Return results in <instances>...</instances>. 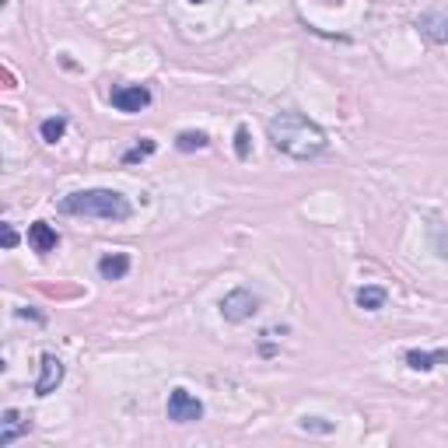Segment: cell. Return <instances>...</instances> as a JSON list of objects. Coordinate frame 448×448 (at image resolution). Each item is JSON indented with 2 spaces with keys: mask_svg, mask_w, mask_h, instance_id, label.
<instances>
[{
  "mask_svg": "<svg viewBox=\"0 0 448 448\" xmlns=\"http://www.w3.org/2000/svg\"><path fill=\"white\" fill-rule=\"evenodd\" d=\"M267 133L277 151H284L287 158H298V162H312V158H319L326 151V133L312 119H305L298 112L273 116L267 123Z\"/></svg>",
  "mask_w": 448,
  "mask_h": 448,
  "instance_id": "1",
  "label": "cell"
},
{
  "mask_svg": "<svg viewBox=\"0 0 448 448\" xmlns=\"http://www.w3.org/2000/svg\"><path fill=\"white\" fill-rule=\"evenodd\" d=\"M63 214H78V217H102V221H126L130 200L116 189H85V193H71L60 200Z\"/></svg>",
  "mask_w": 448,
  "mask_h": 448,
  "instance_id": "2",
  "label": "cell"
},
{
  "mask_svg": "<svg viewBox=\"0 0 448 448\" xmlns=\"http://www.w3.org/2000/svg\"><path fill=\"white\" fill-rule=\"evenodd\" d=\"M260 312V294H253L249 287H235L231 294H224V301H221V315L228 319V322H246V319H253Z\"/></svg>",
  "mask_w": 448,
  "mask_h": 448,
  "instance_id": "3",
  "label": "cell"
},
{
  "mask_svg": "<svg viewBox=\"0 0 448 448\" xmlns=\"http://www.w3.org/2000/svg\"><path fill=\"white\" fill-rule=\"evenodd\" d=\"M203 417V403L193 396V392H186V389H172V396H169V420H176V424H193V420H200Z\"/></svg>",
  "mask_w": 448,
  "mask_h": 448,
  "instance_id": "4",
  "label": "cell"
},
{
  "mask_svg": "<svg viewBox=\"0 0 448 448\" xmlns=\"http://www.w3.org/2000/svg\"><path fill=\"white\" fill-rule=\"evenodd\" d=\"M109 98H112V109H119V112H140L151 105V91L144 85H119V88H112Z\"/></svg>",
  "mask_w": 448,
  "mask_h": 448,
  "instance_id": "5",
  "label": "cell"
},
{
  "mask_svg": "<svg viewBox=\"0 0 448 448\" xmlns=\"http://www.w3.org/2000/svg\"><path fill=\"white\" fill-rule=\"evenodd\" d=\"M417 28L431 39V42H448V4H438L431 11H424L417 18Z\"/></svg>",
  "mask_w": 448,
  "mask_h": 448,
  "instance_id": "6",
  "label": "cell"
},
{
  "mask_svg": "<svg viewBox=\"0 0 448 448\" xmlns=\"http://www.w3.org/2000/svg\"><path fill=\"white\" fill-rule=\"evenodd\" d=\"M60 382H63V361L53 358V354H46V358H42V375H39V382H35V396H49V392H56Z\"/></svg>",
  "mask_w": 448,
  "mask_h": 448,
  "instance_id": "7",
  "label": "cell"
},
{
  "mask_svg": "<svg viewBox=\"0 0 448 448\" xmlns=\"http://www.w3.org/2000/svg\"><path fill=\"white\" fill-rule=\"evenodd\" d=\"M28 431H32V424L21 420L18 410H4V420H0V448H7L14 438H21V435H28Z\"/></svg>",
  "mask_w": 448,
  "mask_h": 448,
  "instance_id": "8",
  "label": "cell"
},
{
  "mask_svg": "<svg viewBox=\"0 0 448 448\" xmlns=\"http://www.w3.org/2000/svg\"><path fill=\"white\" fill-rule=\"evenodd\" d=\"M28 246H32L35 253H53V249L60 246V235H56L46 221H35V224L28 228Z\"/></svg>",
  "mask_w": 448,
  "mask_h": 448,
  "instance_id": "9",
  "label": "cell"
},
{
  "mask_svg": "<svg viewBox=\"0 0 448 448\" xmlns=\"http://www.w3.org/2000/svg\"><path fill=\"white\" fill-rule=\"evenodd\" d=\"M98 273H102V280H123V277L130 273V256H126V253H109V256H102V260H98Z\"/></svg>",
  "mask_w": 448,
  "mask_h": 448,
  "instance_id": "10",
  "label": "cell"
},
{
  "mask_svg": "<svg viewBox=\"0 0 448 448\" xmlns=\"http://www.w3.org/2000/svg\"><path fill=\"white\" fill-rule=\"evenodd\" d=\"M442 361H448V351H435V354H428V351H406V364L413 371H431Z\"/></svg>",
  "mask_w": 448,
  "mask_h": 448,
  "instance_id": "11",
  "label": "cell"
},
{
  "mask_svg": "<svg viewBox=\"0 0 448 448\" xmlns=\"http://www.w3.org/2000/svg\"><path fill=\"white\" fill-rule=\"evenodd\" d=\"M385 298H389L385 287H361L358 291V305L364 312H378V308L385 305Z\"/></svg>",
  "mask_w": 448,
  "mask_h": 448,
  "instance_id": "12",
  "label": "cell"
},
{
  "mask_svg": "<svg viewBox=\"0 0 448 448\" xmlns=\"http://www.w3.org/2000/svg\"><path fill=\"white\" fill-rule=\"evenodd\" d=\"M207 144H210V137H207L203 130H182L179 137H176V147L186 151V155H189V151H203Z\"/></svg>",
  "mask_w": 448,
  "mask_h": 448,
  "instance_id": "13",
  "label": "cell"
},
{
  "mask_svg": "<svg viewBox=\"0 0 448 448\" xmlns=\"http://www.w3.org/2000/svg\"><path fill=\"white\" fill-rule=\"evenodd\" d=\"M39 133H42V140H46V144L63 140V133H67V116H49V119L39 126Z\"/></svg>",
  "mask_w": 448,
  "mask_h": 448,
  "instance_id": "14",
  "label": "cell"
},
{
  "mask_svg": "<svg viewBox=\"0 0 448 448\" xmlns=\"http://www.w3.org/2000/svg\"><path fill=\"white\" fill-rule=\"evenodd\" d=\"M155 147H158V144H155L151 137H144V140H140L137 147H130V151L123 155V165H137V162H144V158H151V155H155Z\"/></svg>",
  "mask_w": 448,
  "mask_h": 448,
  "instance_id": "15",
  "label": "cell"
},
{
  "mask_svg": "<svg viewBox=\"0 0 448 448\" xmlns=\"http://www.w3.org/2000/svg\"><path fill=\"white\" fill-rule=\"evenodd\" d=\"M298 428H301V431H312V435H333V424L322 420V417H301Z\"/></svg>",
  "mask_w": 448,
  "mask_h": 448,
  "instance_id": "16",
  "label": "cell"
},
{
  "mask_svg": "<svg viewBox=\"0 0 448 448\" xmlns=\"http://www.w3.org/2000/svg\"><path fill=\"white\" fill-rule=\"evenodd\" d=\"M39 291L49 294V298H78L81 294V287H60V284H42Z\"/></svg>",
  "mask_w": 448,
  "mask_h": 448,
  "instance_id": "17",
  "label": "cell"
},
{
  "mask_svg": "<svg viewBox=\"0 0 448 448\" xmlns=\"http://www.w3.org/2000/svg\"><path fill=\"white\" fill-rule=\"evenodd\" d=\"M431 242H435L438 256H442V260H448V231L442 228V224H435V228H431Z\"/></svg>",
  "mask_w": 448,
  "mask_h": 448,
  "instance_id": "18",
  "label": "cell"
},
{
  "mask_svg": "<svg viewBox=\"0 0 448 448\" xmlns=\"http://www.w3.org/2000/svg\"><path fill=\"white\" fill-rule=\"evenodd\" d=\"M249 147H253V144H249V130L238 126V130H235V155L246 162V158H249Z\"/></svg>",
  "mask_w": 448,
  "mask_h": 448,
  "instance_id": "19",
  "label": "cell"
},
{
  "mask_svg": "<svg viewBox=\"0 0 448 448\" xmlns=\"http://www.w3.org/2000/svg\"><path fill=\"white\" fill-rule=\"evenodd\" d=\"M18 246V231L11 224H4V249H14Z\"/></svg>",
  "mask_w": 448,
  "mask_h": 448,
  "instance_id": "20",
  "label": "cell"
},
{
  "mask_svg": "<svg viewBox=\"0 0 448 448\" xmlns=\"http://www.w3.org/2000/svg\"><path fill=\"white\" fill-rule=\"evenodd\" d=\"M4 88H14V74H11L7 67H4Z\"/></svg>",
  "mask_w": 448,
  "mask_h": 448,
  "instance_id": "21",
  "label": "cell"
},
{
  "mask_svg": "<svg viewBox=\"0 0 448 448\" xmlns=\"http://www.w3.org/2000/svg\"><path fill=\"white\" fill-rule=\"evenodd\" d=\"M189 4H203V0H189Z\"/></svg>",
  "mask_w": 448,
  "mask_h": 448,
  "instance_id": "22",
  "label": "cell"
}]
</instances>
